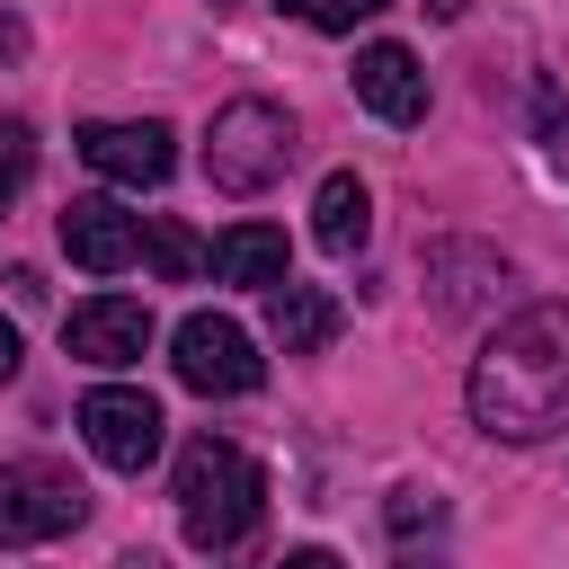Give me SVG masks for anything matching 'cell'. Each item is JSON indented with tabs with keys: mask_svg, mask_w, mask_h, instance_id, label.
I'll list each match as a JSON object with an SVG mask.
<instances>
[{
	"mask_svg": "<svg viewBox=\"0 0 569 569\" xmlns=\"http://www.w3.org/2000/svg\"><path fill=\"white\" fill-rule=\"evenodd\" d=\"M471 427L507 445H542L569 427V311L533 302L471 356Z\"/></svg>",
	"mask_w": 569,
	"mask_h": 569,
	"instance_id": "obj_1",
	"label": "cell"
},
{
	"mask_svg": "<svg viewBox=\"0 0 569 569\" xmlns=\"http://www.w3.org/2000/svg\"><path fill=\"white\" fill-rule=\"evenodd\" d=\"M258 516H267V471L231 436H196L178 453V525H187V542L196 551H231V542L258 533Z\"/></svg>",
	"mask_w": 569,
	"mask_h": 569,
	"instance_id": "obj_2",
	"label": "cell"
},
{
	"mask_svg": "<svg viewBox=\"0 0 569 569\" xmlns=\"http://www.w3.org/2000/svg\"><path fill=\"white\" fill-rule=\"evenodd\" d=\"M284 160H293V124L276 98H231L204 133V178L222 196H267L284 178Z\"/></svg>",
	"mask_w": 569,
	"mask_h": 569,
	"instance_id": "obj_3",
	"label": "cell"
},
{
	"mask_svg": "<svg viewBox=\"0 0 569 569\" xmlns=\"http://www.w3.org/2000/svg\"><path fill=\"white\" fill-rule=\"evenodd\" d=\"M169 365H178V382L204 391V400H240V391H258V373H267V356L249 347V329L222 320V311H187L178 338H169Z\"/></svg>",
	"mask_w": 569,
	"mask_h": 569,
	"instance_id": "obj_4",
	"label": "cell"
},
{
	"mask_svg": "<svg viewBox=\"0 0 569 569\" xmlns=\"http://www.w3.org/2000/svg\"><path fill=\"white\" fill-rule=\"evenodd\" d=\"M89 516V489L62 471V462H9L0 471V551H27V542H53Z\"/></svg>",
	"mask_w": 569,
	"mask_h": 569,
	"instance_id": "obj_5",
	"label": "cell"
},
{
	"mask_svg": "<svg viewBox=\"0 0 569 569\" xmlns=\"http://www.w3.org/2000/svg\"><path fill=\"white\" fill-rule=\"evenodd\" d=\"M160 400L151 391H133V382H98L89 400H80V436H89V453L107 462V471H142L151 453H160Z\"/></svg>",
	"mask_w": 569,
	"mask_h": 569,
	"instance_id": "obj_6",
	"label": "cell"
},
{
	"mask_svg": "<svg viewBox=\"0 0 569 569\" xmlns=\"http://www.w3.org/2000/svg\"><path fill=\"white\" fill-rule=\"evenodd\" d=\"M62 347L80 356V365H133L142 347H151V311L133 302V293H89L71 320H62Z\"/></svg>",
	"mask_w": 569,
	"mask_h": 569,
	"instance_id": "obj_7",
	"label": "cell"
},
{
	"mask_svg": "<svg viewBox=\"0 0 569 569\" xmlns=\"http://www.w3.org/2000/svg\"><path fill=\"white\" fill-rule=\"evenodd\" d=\"M80 160L98 169V178H116V187H160L169 169H178V151H169V124H80Z\"/></svg>",
	"mask_w": 569,
	"mask_h": 569,
	"instance_id": "obj_8",
	"label": "cell"
},
{
	"mask_svg": "<svg viewBox=\"0 0 569 569\" xmlns=\"http://www.w3.org/2000/svg\"><path fill=\"white\" fill-rule=\"evenodd\" d=\"M62 249H71V267H89V276H124L133 249H142V222H133L116 196H71V204H62Z\"/></svg>",
	"mask_w": 569,
	"mask_h": 569,
	"instance_id": "obj_9",
	"label": "cell"
},
{
	"mask_svg": "<svg viewBox=\"0 0 569 569\" xmlns=\"http://www.w3.org/2000/svg\"><path fill=\"white\" fill-rule=\"evenodd\" d=\"M356 98L382 116V124H418L427 116V71L409 44H365L356 53Z\"/></svg>",
	"mask_w": 569,
	"mask_h": 569,
	"instance_id": "obj_10",
	"label": "cell"
},
{
	"mask_svg": "<svg viewBox=\"0 0 569 569\" xmlns=\"http://www.w3.org/2000/svg\"><path fill=\"white\" fill-rule=\"evenodd\" d=\"M267 329H276V347L284 356H320L329 338H338V293H320V284H267Z\"/></svg>",
	"mask_w": 569,
	"mask_h": 569,
	"instance_id": "obj_11",
	"label": "cell"
},
{
	"mask_svg": "<svg viewBox=\"0 0 569 569\" xmlns=\"http://www.w3.org/2000/svg\"><path fill=\"white\" fill-rule=\"evenodd\" d=\"M365 231H373V196H365V178H356V169L320 178V196H311V240H320L329 258H356Z\"/></svg>",
	"mask_w": 569,
	"mask_h": 569,
	"instance_id": "obj_12",
	"label": "cell"
},
{
	"mask_svg": "<svg viewBox=\"0 0 569 569\" xmlns=\"http://www.w3.org/2000/svg\"><path fill=\"white\" fill-rule=\"evenodd\" d=\"M204 258H213V276H222V284H258V293H267V284H284V231H276V222H231Z\"/></svg>",
	"mask_w": 569,
	"mask_h": 569,
	"instance_id": "obj_13",
	"label": "cell"
},
{
	"mask_svg": "<svg viewBox=\"0 0 569 569\" xmlns=\"http://www.w3.org/2000/svg\"><path fill=\"white\" fill-rule=\"evenodd\" d=\"M445 498L436 489H400L391 498V569H445Z\"/></svg>",
	"mask_w": 569,
	"mask_h": 569,
	"instance_id": "obj_14",
	"label": "cell"
},
{
	"mask_svg": "<svg viewBox=\"0 0 569 569\" xmlns=\"http://www.w3.org/2000/svg\"><path fill=\"white\" fill-rule=\"evenodd\" d=\"M142 249H151V267H160L169 284H187V276L204 267V240H196L178 213H151V222H142Z\"/></svg>",
	"mask_w": 569,
	"mask_h": 569,
	"instance_id": "obj_15",
	"label": "cell"
},
{
	"mask_svg": "<svg viewBox=\"0 0 569 569\" xmlns=\"http://www.w3.org/2000/svg\"><path fill=\"white\" fill-rule=\"evenodd\" d=\"M36 178V133L18 124V116H0V213L18 204V187Z\"/></svg>",
	"mask_w": 569,
	"mask_h": 569,
	"instance_id": "obj_16",
	"label": "cell"
},
{
	"mask_svg": "<svg viewBox=\"0 0 569 569\" xmlns=\"http://www.w3.org/2000/svg\"><path fill=\"white\" fill-rule=\"evenodd\" d=\"M302 27H320V36H347V27H365V18H382L391 0H284Z\"/></svg>",
	"mask_w": 569,
	"mask_h": 569,
	"instance_id": "obj_17",
	"label": "cell"
},
{
	"mask_svg": "<svg viewBox=\"0 0 569 569\" xmlns=\"http://www.w3.org/2000/svg\"><path fill=\"white\" fill-rule=\"evenodd\" d=\"M276 569H338V551H320V542H302V551H284Z\"/></svg>",
	"mask_w": 569,
	"mask_h": 569,
	"instance_id": "obj_18",
	"label": "cell"
},
{
	"mask_svg": "<svg viewBox=\"0 0 569 569\" xmlns=\"http://www.w3.org/2000/svg\"><path fill=\"white\" fill-rule=\"evenodd\" d=\"M9 53H27V27H18V18H0V62H9Z\"/></svg>",
	"mask_w": 569,
	"mask_h": 569,
	"instance_id": "obj_19",
	"label": "cell"
},
{
	"mask_svg": "<svg viewBox=\"0 0 569 569\" xmlns=\"http://www.w3.org/2000/svg\"><path fill=\"white\" fill-rule=\"evenodd\" d=\"M9 373H18V329L0 320V382H9Z\"/></svg>",
	"mask_w": 569,
	"mask_h": 569,
	"instance_id": "obj_20",
	"label": "cell"
},
{
	"mask_svg": "<svg viewBox=\"0 0 569 569\" xmlns=\"http://www.w3.org/2000/svg\"><path fill=\"white\" fill-rule=\"evenodd\" d=\"M427 9H436V18H462V0H427Z\"/></svg>",
	"mask_w": 569,
	"mask_h": 569,
	"instance_id": "obj_21",
	"label": "cell"
}]
</instances>
